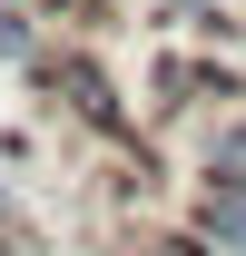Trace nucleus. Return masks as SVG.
<instances>
[{
	"mask_svg": "<svg viewBox=\"0 0 246 256\" xmlns=\"http://www.w3.org/2000/svg\"><path fill=\"white\" fill-rule=\"evenodd\" d=\"M0 236H20V207H10V188H0Z\"/></svg>",
	"mask_w": 246,
	"mask_h": 256,
	"instance_id": "obj_3",
	"label": "nucleus"
},
{
	"mask_svg": "<svg viewBox=\"0 0 246 256\" xmlns=\"http://www.w3.org/2000/svg\"><path fill=\"white\" fill-rule=\"evenodd\" d=\"M40 89L60 98V108L89 128V138H118V148H138V108L118 98V79H108V69H98L79 40H50V50H40Z\"/></svg>",
	"mask_w": 246,
	"mask_h": 256,
	"instance_id": "obj_1",
	"label": "nucleus"
},
{
	"mask_svg": "<svg viewBox=\"0 0 246 256\" xmlns=\"http://www.w3.org/2000/svg\"><path fill=\"white\" fill-rule=\"evenodd\" d=\"M197 226H207L216 256H246V197H207V207H197Z\"/></svg>",
	"mask_w": 246,
	"mask_h": 256,
	"instance_id": "obj_2",
	"label": "nucleus"
}]
</instances>
